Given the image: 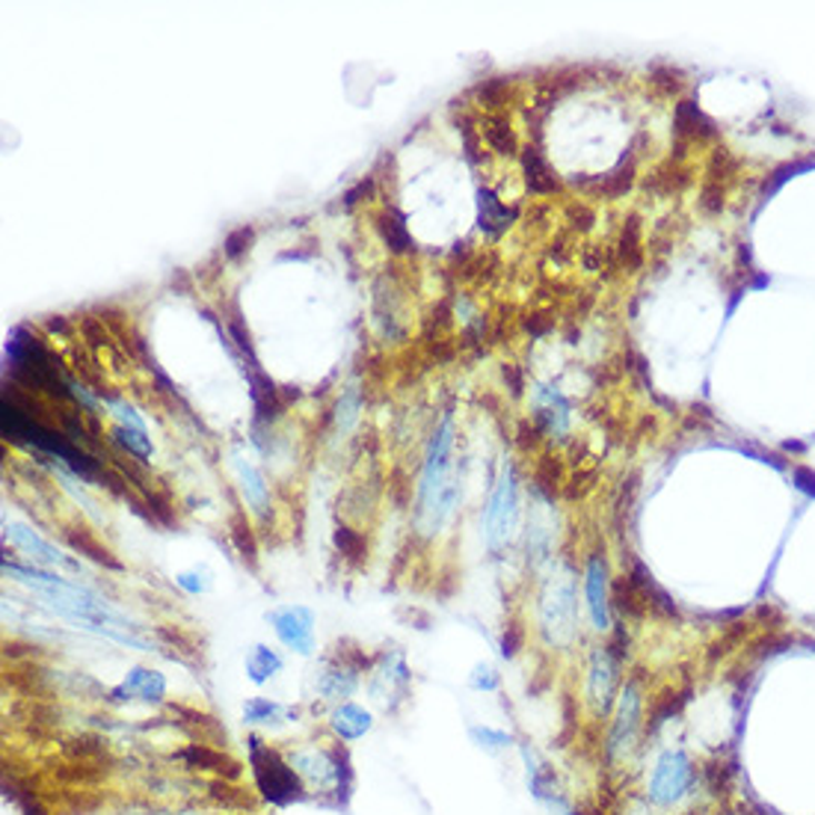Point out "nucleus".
I'll return each instance as SVG.
<instances>
[{
    "label": "nucleus",
    "instance_id": "nucleus-26",
    "mask_svg": "<svg viewBox=\"0 0 815 815\" xmlns=\"http://www.w3.org/2000/svg\"><path fill=\"white\" fill-rule=\"evenodd\" d=\"M614 261H617L623 270H637L641 261H644V250H641V225H637L635 217H628L626 225L620 229V238L614 243Z\"/></svg>",
    "mask_w": 815,
    "mask_h": 815
},
{
    "label": "nucleus",
    "instance_id": "nucleus-36",
    "mask_svg": "<svg viewBox=\"0 0 815 815\" xmlns=\"http://www.w3.org/2000/svg\"><path fill=\"white\" fill-rule=\"evenodd\" d=\"M502 374H504V383L511 385V392L513 394H522V389H525V383H522V374L516 371V365H504L502 368Z\"/></svg>",
    "mask_w": 815,
    "mask_h": 815
},
{
    "label": "nucleus",
    "instance_id": "nucleus-8",
    "mask_svg": "<svg viewBox=\"0 0 815 815\" xmlns=\"http://www.w3.org/2000/svg\"><path fill=\"white\" fill-rule=\"evenodd\" d=\"M250 768L259 792L273 806H291L309 797V788L285 759V751H276L261 735H250Z\"/></svg>",
    "mask_w": 815,
    "mask_h": 815
},
{
    "label": "nucleus",
    "instance_id": "nucleus-35",
    "mask_svg": "<svg viewBox=\"0 0 815 815\" xmlns=\"http://www.w3.org/2000/svg\"><path fill=\"white\" fill-rule=\"evenodd\" d=\"M566 220L573 223L575 232H591L593 223H596V214H593L584 202H575V205H570V211H566Z\"/></svg>",
    "mask_w": 815,
    "mask_h": 815
},
{
    "label": "nucleus",
    "instance_id": "nucleus-18",
    "mask_svg": "<svg viewBox=\"0 0 815 815\" xmlns=\"http://www.w3.org/2000/svg\"><path fill=\"white\" fill-rule=\"evenodd\" d=\"M520 753H522V759H525V765H529V792L534 801H540V804H546V806H561V809H566L564 801H561V783H557V774L555 768L549 765L543 756H540L531 744H520Z\"/></svg>",
    "mask_w": 815,
    "mask_h": 815
},
{
    "label": "nucleus",
    "instance_id": "nucleus-3",
    "mask_svg": "<svg viewBox=\"0 0 815 815\" xmlns=\"http://www.w3.org/2000/svg\"><path fill=\"white\" fill-rule=\"evenodd\" d=\"M646 730V691L637 676H628L620 688L617 706L608 717V733H605V762L611 768H626L641 751V738Z\"/></svg>",
    "mask_w": 815,
    "mask_h": 815
},
{
    "label": "nucleus",
    "instance_id": "nucleus-30",
    "mask_svg": "<svg viewBox=\"0 0 815 815\" xmlns=\"http://www.w3.org/2000/svg\"><path fill=\"white\" fill-rule=\"evenodd\" d=\"M335 546H339V552L348 557L350 564H359L368 552L365 537H362L359 531L348 529V525H339V529H335Z\"/></svg>",
    "mask_w": 815,
    "mask_h": 815
},
{
    "label": "nucleus",
    "instance_id": "nucleus-32",
    "mask_svg": "<svg viewBox=\"0 0 815 815\" xmlns=\"http://www.w3.org/2000/svg\"><path fill=\"white\" fill-rule=\"evenodd\" d=\"M469 688L472 691H481V694H495V691L502 688V673L495 671L493 664H475L472 673H469Z\"/></svg>",
    "mask_w": 815,
    "mask_h": 815
},
{
    "label": "nucleus",
    "instance_id": "nucleus-12",
    "mask_svg": "<svg viewBox=\"0 0 815 815\" xmlns=\"http://www.w3.org/2000/svg\"><path fill=\"white\" fill-rule=\"evenodd\" d=\"M268 623L288 653L300 655V658H312L318 653V614L309 605H296V602L276 605L268 611Z\"/></svg>",
    "mask_w": 815,
    "mask_h": 815
},
{
    "label": "nucleus",
    "instance_id": "nucleus-33",
    "mask_svg": "<svg viewBox=\"0 0 815 815\" xmlns=\"http://www.w3.org/2000/svg\"><path fill=\"white\" fill-rule=\"evenodd\" d=\"M175 584L190 596H197V593L211 591V575L205 570H184V573L175 575Z\"/></svg>",
    "mask_w": 815,
    "mask_h": 815
},
{
    "label": "nucleus",
    "instance_id": "nucleus-31",
    "mask_svg": "<svg viewBox=\"0 0 815 815\" xmlns=\"http://www.w3.org/2000/svg\"><path fill=\"white\" fill-rule=\"evenodd\" d=\"M252 243H255V229H252V225H238V229H232V232L225 234L223 255L229 261H238L241 255L250 252Z\"/></svg>",
    "mask_w": 815,
    "mask_h": 815
},
{
    "label": "nucleus",
    "instance_id": "nucleus-11",
    "mask_svg": "<svg viewBox=\"0 0 815 815\" xmlns=\"http://www.w3.org/2000/svg\"><path fill=\"white\" fill-rule=\"evenodd\" d=\"M582 587L584 608H587L593 632H600V635L614 632V582H611L608 557H605L602 549H593L591 555H587V564H584L582 573Z\"/></svg>",
    "mask_w": 815,
    "mask_h": 815
},
{
    "label": "nucleus",
    "instance_id": "nucleus-15",
    "mask_svg": "<svg viewBox=\"0 0 815 815\" xmlns=\"http://www.w3.org/2000/svg\"><path fill=\"white\" fill-rule=\"evenodd\" d=\"M232 475H234V484H238V493H241L243 504L250 507V513L255 520H268L270 516V486H268V477L261 475V469L246 460L243 454H232Z\"/></svg>",
    "mask_w": 815,
    "mask_h": 815
},
{
    "label": "nucleus",
    "instance_id": "nucleus-7",
    "mask_svg": "<svg viewBox=\"0 0 815 815\" xmlns=\"http://www.w3.org/2000/svg\"><path fill=\"white\" fill-rule=\"evenodd\" d=\"M522 525V504H520V477L513 463H504L502 475L495 481V490L490 493L484 511V546L493 557H502L507 549L516 543Z\"/></svg>",
    "mask_w": 815,
    "mask_h": 815
},
{
    "label": "nucleus",
    "instance_id": "nucleus-23",
    "mask_svg": "<svg viewBox=\"0 0 815 815\" xmlns=\"http://www.w3.org/2000/svg\"><path fill=\"white\" fill-rule=\"evenodd\" d=\"M374 223L380 238H383L385 250L392 252V255H413L415 241L413 234H410V229H406L403 214H398L394 208H383V211L374 217Z\"/></svg>",
    "mask_w": 815,
    "mask_h": 815
},
{
    "label": "nucleus",
    "instance_id": "nucleus-39",
    "mask_svg": "<svg viewBox=\"0 0 815 815\" xmlns=\"http://www.w3.org/2000/svg\"><path fill=\"white\" fill-rule=\"evenodd\" d=\"M46 326H48V332H69V323H66V318H51Z\"/></svg>",
    "mask_w": 815,
    "mask_h": 815
},
{
    "label": "nucleus",
    "instance_id": "nucleus-38",
    "mask_svg": "<svg viewBox=\"0 0 815 815\" xmlns=\"http://www.w3.org/2000/svg\"><path fill=\"white\" fill-rule=\"evenodd\" d=\"M117 815H188V813H167V809H145V806H131Z\"/></svg>",
    "mask_w": 815,
    "mask_h": 815
},
{
    "label": "nucleus",
    "instance_id": "nucleus-19",
    "mask_svg": "<svg viewBox=\"0 0 815 815\" xmlns=\"http://www.w3.org/2000/svg\"><path fill=\"white\" fill-rule=\"evenodd\" d=\"M243 724L252 726V730H282V726L294 724L296 717V708L294 706H285V703H279L273 697H246L243 700Z\"/></svg>",
    "mask_w": 815,
    "mask_h": 815
},
{
    "label": "nucleus",
    "instance_id": "nucleus-17",
    "mask_svg": "<svg viewBox=\"0 0 815 815\" xmlns=\"http://www.w3.org/2000/svg\"><path fill=\"white\" fill-rule=\"evenodd\" d=\"M3 534H7V540H10L12 546L19 549V552H24L37 566H51V570H57V566H72V570H78V564H74L72 557L63 555L54 543H48L46 537H39L37 531L28 529V525L3 522Z\"/></svg>",
    "mask_w": 815,
    "mask_h": 815
},
{
    "label": "nucleus",
    "instance_id": "nucleus-10",
    "mask_svg": "<svg viewBox=\"0 0 815 815\" xmlns=\"http://www.w3.org/2000/svg\"><path fill=\"white\" fill-rule=\"evenodd\" d=\"M368 694L374 703L389 712V715H398L401 706L410 700V685H413V671L403 658V653L398 650H385V653L374 655V664L365 676Z\"/></svg>",
    "mask_w": 815,
    "mask_h": 815
},
{
    "label": "nucleus",
    "instance_id": "nucleus-20",
    "mask_svg": "<svg viewBox=\"0 0 815 815\" xmlns=\"http://www.w3.org/2000/svg\"><path fill=\"white\" fill-rule=\"evenodd\" d=\"M285 671V658L268 644H252L243 655V676L255 685V688H264L270 682L276 680L279 673Z\"/></svg>",
    "mask_w": 815,
    "mask_h": 815
},
{
    "label": "nucleus",
    "instance_id": "nucleus-5",
    "mask_svg": "<svg viewBox=\"0 0 815 815\" xmlns=\"http://www.w3.org/2000/svg\"><path fill=\"white\" fill-rule=\"evenodd\" d=\"M285 759L296 771V777L303 779V786L312 795H341L350 792V762L348 753L341 751L339 742L332 744H300L285 751Z\"/></svg>",
    "mask_w": 815,
    "mask_h": 815
},
{
    "label": "nucleus",
    "instance_id": "nucleus-25",
    "mask_svg": "<svg viewBox=\"0 0 815 815\" xmlns=\"http://www.w3.org/2000/svg\"><path fill=\"white\" fill-rule=\"evenodd\" d=\"M469 742L475 744L477 751L486 753V756H504L513 747H520L516 735L502 730V726L493 724H472L469 726Z\"/></svg>",
    "mask_w": 815,
    "mask_h": 815
},
{
    "label": "nucleus",
    "instance_id": "nucleus-1",
    "mask_svg": "<svg viewBox=\"0 0 815 815\" xmlns=\"http://www.w3.org/2000/svg\"><path fill=\"white\" fill-rule=\"evenodd\" d=\"M451 445H454V424L451 419L436 427L424 457L419 499H415V531L424 540H433L449 525L460 502L457 477L451 475Z\"/></svg>",
    "mask_w": 815,
    "mask_h": 815
},
{
    "label": "nucleus",
    "instance_id": "nucleus-40",
    "mask_svg": "<svg viewBox=\"0 0 815 815\" xmlns=\"http://www.w3.org/2000/svg\"><path fill=\"white\" fill-rule=\"evenodd\" d=\"M561 815H587V813H584V809H578V806H566Z\"/></svg>",
    "mask_w": 815,
    "mask_h": 815
},
{
    "label": "nucleus",
    "instance_id": "nucleus-22",
    "mask_svg": "<svg viewBox=\"0 0 815 815\" xmlns=\"http://www.w3.org/2000/svg\"><path fill=\"white\" fill-rule=\"evenodd\" d=\"M513 220H516V211L504 205L493 190L490 188L477 190V225H481V232L490 234V238H499V234H504L511 229Z\"/></svg>",
    "mask_w": 815,
    "mask_h": 815
},
{
    "label": "nucleus",
    "instance_id": "nucleus-21",
    "mask_svg": "<svg viewBox=\"0 0 815 815\" xmlns=\"http://www.w3.org/2000/svg\"><path fill=\"white\" fill-rule=\"evenodd\" d=\"M477 131H481V140H484L490 152L502 154V158H513V154L520 152V137H516L511 119L504 117V113H486V117H481Z\"/></svg>",
    "mask_w": 815,
    "mask_h": 815
},
{
    "label": "nucleus",
    "instance_id": "nucleus-9",
    "mask_svg": "<svg viewBox=\"0 0 815 815\" xmlns=\"http://www.w3.org/2000/svg\"><path fill=\"white\" fill-rule=\"evenodd\" d=\"M620 688H623V671H620L614 646H593L587 664H584V708H587L593 724L608 721L614 706H617Z\"/></svg>",
    "mask_w": 815,
    "mask_h": 815
},
{
    "label": "nucleus",
    "instance_id": "nucleus-37",
    "mask_svg": "<svg viewBox=\"0 0 815 815\" xmlns=\"http://www.w3.org/2000/svg\"><path fill=\"white\" fill-rule=\"evenodd\" d=\"M525 326H529L534 335H543V332L552 326V318H546V314H529V321H525Z\"/></svg>",
    "mask_w": 815,
    "mask_h": 815
},
{
    "label": "nucleus",
    "instance_id": "nucleus-27",
    "mask_svg": "<svg viewBox=\"0 0 815 815\" xmlns=\"http://www.w3.org/2000/svg\"><path fill=\"white\" fill-rule=\"evenodd\" d=\"M113 442H117L119 449L128 451L131 457H137L140 463L152 457V442L145 436V431H137V427H125V424H119L113 427Z\"/></svg>",
    "mask_w": 815,
    "mask_h": 815
},
{
    "label": "nucleus",
    "instance_id": "nucleus-14",
    "mask_svg": "<svg viewBox=\"0 0 815 815\" xmlns=\"http://www.w3.org/2000/svg\"><path fill=\"white\" fill-rule=\"evenodd\" d=\"M376 726V717L374 712L362 703H339V706H332L326 712V733L332 735V742L339 744H353L359 738H365V735L374 733Z\"/></svg>",
    "mask_w": 815,
    "mask_h": 815
},
{
    "label": "nucleus",
    "instance_id": "nucleus-24",
    "mask_svg": "<svg viewBox=\"0 0 815 815\" xmlns=\"http://www.w3.org/2000/svg\"><path fill=\"white\" fill-rule=\"evenodd\" d=\"M522 172H525V184L531 188V193H537V197H552L561 190V179L552 170V163L534 145L522 152Z\"/></svg>",
    "mask_w": 815,
    "mask_h": 815
},
{
    "label": "nucleus",
    "instance_id": "nucleus-29",
    "mask_svg": "<svg viewBox=\"0 0 815 815\" xmlns=\"http://www.w3.org/2000/svg\"><path fill=\"white\" fill-rule=\"evenodd\" d=\"M232 543L238 549V555L250 566H255L259 549H255V534H252V525L246 522V516H234L232 520Z\"/></svg>",
    "mask_w": 815,
    "mask_h": 815
},
{
    "label": "nucleus",
    "instance_id": "nucleus-4",
    "mask_svg": "<svg viewBox=\"0 0 815 815\" xmlns=\"http://www.w3.org/2000/svg\"><path fill=\"white\" fill-rule=\"evenodd\" d=\"M700 768L694 756L682 747H664L650 765V774L644 779V801L653 809L671 813L688 804L697 795Z\"/></svg>",
    "mask_w": 815,
    "mask_h": 815
},
{
    "label": "nucleus",
    "instance_id": "nucleus-16",
    "mask_svg": "<svg viewBox=\"0 0 815 815\" xmlns=\"http://www.w3.org/2000/svg\"><path fill=\"white\" fill-rule=\"evenodd\" d=\"M531 401H534V422L546 436L552 440H564L570 433V403L555 385H534L531 392Z\"/></svg>",
    "mask_w": 815,
    "mask_h": 815
},
{
    "label": "nucleus",
    "instance_id": "nucleus-13",
    "mask_svg": "<svg viewBox=\"0 0 815 815\" xmlns=\"http://www.w3.org/2000/svg\"><path fill=\"white\" fill-rule=\"evenodd\" d=\"M167 691H170V682L163 676L161 671H154V667H131L125 673V680L113 685L108 691V697L113 703H163L167 700Z\"/></svg>",
    "mask_w": 815,
    "mask_h": 815
},
{
    "label": "nucleus",
    "instance_id": "nucleus-6",
    "mask_svg": "<svg viewBox=\"0 0 815 815\" xmlns=\"http://www.w3.org/2000/svg\"><path fill=\"white\" fill-rule=\"evenodd\" d=\"M371 664H374V655H368L362 646L339 641L332 646V653L323 658L321 671L314 676V697L323 700L330 708L339 706V703H348L362 688Z\"/></svg>",
    "mask_w": 815,
    "mask_h": 815
},
{
    "label": "nucleus",
    "instance_id": "nucleus-2",
    "mask_svg": "<svg viewBox=\"0 0 815 815\" xmlns=\"http://www.w3.org/2000/svg\"><path fill=\"white\" fill-rule=\"evenodd\" d=\"M537 628L549 650L570 653L578 641V573L570 561H552L537 593Z\"/></svg>",
    "mask_w": 815,
    "mask_h": 815
},
{
    "label": "nucleus",
    "instance_id": "nucleus-34",
    "mask_svg": "<svg viewBox=\"0 0 815 815\" xmlns=\"http://www.w3.org/2000/svg\"><path fill=\"white\" fill-rule=\"evenodd\" d=\"M374 190H376V179L374 175H365V179L359 181L356 188H350L348 193H344V205L353 208V205H359V202H371V199H374Z\"/></svg>",
    "mask_w": 815,
    "mask_h": 815
},
{
    "label": "nucleus",
    "instance_id": "nucleus-28",
    "mask_svg": "<svg viewBox=\"0 0 815 815\" xmlns=\"http://www.w3.org/2000/svg\"><path fill=\"white\" fill-rule=\"evenodd\" d=\"M66 540H69V546H72L74 552H81V555H90L92 561H99V564H108V566H117V570H119V564L113 561V557H110L108 549L99 546V540L92 537L90 531H81V534H78V531H66Z\"/></svg>",
    "mask_w": 815,
    "mask_h": 815
}]
</instances>
